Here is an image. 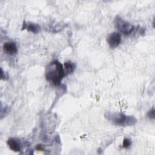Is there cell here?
I'll return each instance as SVG.
<instances>
[{"label": "cell", "instance_id": "cell-1", "mask_svg": "<svg viewBox=\"0 0 155 155\" xmlns=\"http://www.w3.org/2000/svg\"><path fill=\"white\" fill-rule=\"evenodd\" d=\"M65 75L62 64L57 60L51 62L46 67L45 78L55 86H59L61 84Z\"/></svg>", "mask_w": 155, "mask_h": 155}, {"label": "cell", "instance_id": "cell-2", "mask_svg": "<svg viewBox=\"0 0 155 155\" xmlns=\"http://www.w3.org/2000/svg\"><path fill=\"white\" fill-rule=\"evenodd\" d=\"M107 118L114 124L119 126L134 125L137 119L133 116H126L122 113H107Z\"/></svg>", "mask_w": 155, "mask_h": 155}, {"label": "cell", "instance_id": "cell-3", "mask_svg": "<svg viewBox=\"0 0 155 155\" xmlns=\"http://www.w3.org/2000/svg\"><path fill=\"white\" fill-rule=\"evenodd\" d=\"M115 27L120 33L125 35H130L134 29V27L127 21L123 19L120 16H117L114 19Z\"/></svg>", "mask_w": 155, "mask_h": 155}, {"label": "cell", "instance_id": "cell-4", "mask_svg": "<svg viewBox=\"0 0 155 155\" xmlns=\"http://www.w3.org/2000/svg\"><path fill=\"white\" fill-rule=\"evenodd\" d=\"M107 41L111 48H116L121 42V35L119 32H113L108 35Z\"/></svg>", "mask_w": 155, "mask_h": 155}, {"label": "cell", "instance_id": "cell-5", "mask_svg": "<svg viewBox=\"0 0 155 155\" xmlns=\"http://www.w3.org/2000/svg\"><path fill=\"white\" fill-rule=\"evenodd\" d=\"M3 50L7 54L13 55L17 53L18 47L15 42L12 41H8L4 44Z\"/></svg>", "mask_w": 155, "mask_h": 155}, {"label": "cell", "instance_id": "cell-6", "mask_svg": "<svg viewBox=\"0 0 155 155\" xmlns=\"http://www.w3.org/2000/svg\"><path fill=\"white\" fill-rule=\"evenodd\" d=\"M7 143L13 151L15 152H19L21 150V144L18 139L13 137H10L7 140Z\"/></svg>", "mask_w": 155, "mask_h": 155}, {"label": "cell", "instance_id": "cell-7", "mask_svg": "<svg viewBox=\"0 0 155 155\" xmlns=\"http://www.w3.org/2000/svg\"><path fill=\"white\" fill-rule=\"evenodd\" d=\"M24 28H26L28 31H31L35 34L38 33L39 32L41 31V27L40 26L36 23H33V22H27L25 21H24L23 22V27L22 28V30H24Z\"/></svg>", "mask_w": 155, "mask_h": 155}, {"label": "cell", "instance_id": "cell-8", "mask_svg": "<svg viewBox=\"0 0 155 155\" xmlns=\"http://www.w3.org/2000/svg\"><path fill=\"white\" fill-rule=\"evenodd\" d=\"M64 66L66 74H70L73 73L76 69L75 64L70 61L65 62L64 63Z\"/></svg>", "mask_w": 155, "mask_h": 155}, {"label": "cell", "instance_id": "cell-9", "mask_svg": "<svg viewBox=\"0 0 155 155\" xmlns=\"http://www.w3.org/2000/svg\"><path fill=\"white\" fill-rule=\"evenodd\" d=\"M131 145V141L128 138H125L123 140L122 147L124 148H128Z\"/></svg>", "mask_w": 155, "mask_h": 155}, {"label": "cell", "instance_id": "cell-10", "mask_svg": "<svg viewBox=\"0 0 155 155\" xmlns=\"http://www.w3.org/2000/svg\"><path fill=\"white\" fill-rule=\"evenodd\" d=\"M154 113H155V110H154V108H151L150 110H149L148 112L147 113V116H148L150 119H154V117H155Z\"/></svg>", "mask_w": 155, "mask_h": 155}, {"label": "cell", "instance_id": "cell-11", "mask_svg": "<svg viewBox=\"0 0 155 155\" xmlns=\"http://www.w3.org/2000/svg\"><path fill=\"white\" fill-rule=\"evenodd\" d=\"M36 150L38 151H44V148L42 145H37L36 147Z\"/></svg>", "mask_w": 155, "mask_h": 155}]
</instances>
